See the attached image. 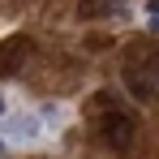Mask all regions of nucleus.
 <instances>
[{
	"instance_id": "nucleus-4",
	"label": "nucleus",
	"mask_w": 159,
	"mask_h": 159,
	"mask_svg": "<svg viewBox=\"0 0 159 159\" xmlns=\"http://www.w3.org/2000/svg\"><path fill=\"white\" fill-rule=\"evenodd\" d=\"M146 26L159 30V0H151V4H146Z\"/></svg>"
},
{
	"instance_id": "nucleus-1",
	"label": "nucleus",
	"mask_w": 159,
	"mask_h": 159,
	"mask_svg": "<svg viewBox=\"0 0 159 159\" xmlns=\"http://www.w3.org/2000/svg\"><path fill=\"white\" fill-rule=\"evenodd\" d=\"M125 86L142 103H155L159 99V43H138L125 56Z\"/></svg>"
},
{
	"instance_id": "nucleus-6",
	"label": "nucleus",
	"mask_w": 159,
	"mask_h": 159,
	"mask_svg": "<svg viewBox=\"0 0 159 159\" xmlns=\"http://www.w3.org/2000/svg\"><path fill=\"white\" fill-rule=\"evenodd\" d=\"M0 155H4V142H0Z\"/></svg>"
},
{
	"instance_id": "nucleus-2",
	"label": "nucleus",
	"mask_w": 159,
	"mask_h": 159,
	"mask_svg": "<svg viewBox=\"0 0 159 159\" xmlns=\"http://www.w3.org/2000/svg\"><path fill=\"white\" fill-rule=\"evenodd\" d=\"M95 99L103 103V107H99V120H95L103 146H112V151H129V142L138 138V120H133L125 107H116L112 95H95Z\"/></svg>"
},
{
	"instance_id": "nucleus-3",
	"label": "nucleus",
	"mask_w": 159,
	"mask_h": 159,
	"mask_svg": "<svg viewBox=\"0 0 159 159\" xmlns=\"http://www.w3.org/2000/svg\"><path fill=\"white\" fill-rule=\"evenodd\" d=\"M26 52H30L26 39H9V43L0 48V73H17L22 60H26Z\"/></svg>"
},
{
	"instance_id": "nucleus-5",
	"label": "nucleus",
	"mask_w": 159,
	"mask_h": 159,
	"mask_svg": "<svg viewBox=\"0 0 159 159\" xmlns=\"http://www.w3.org/2000/svg\"><path fill=\"white\" fill-rule=\"evenodd\" d=\"M4 112H9V103H4V95H0V116H4Z\"/></svg>"
}]
</instances>
